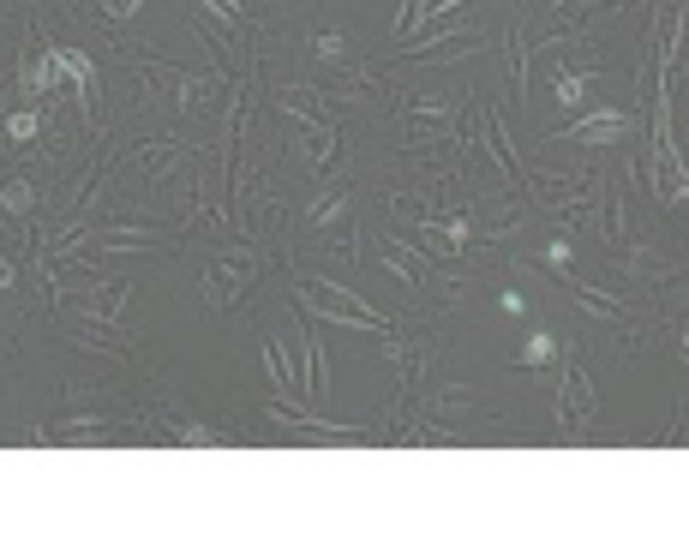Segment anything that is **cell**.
I'll use <instances>...</instances> for the list:
<instances>
[{"label": "cell", "mask_w": 689, "mask_h": 539, "mask_svg": "<svg viewBox=\"0 0 689 539\" xmlns=\"http://www.w3.org/2000/svg\"><path fill=\"white\" fill-rule=\"evenodd\" d=\"M300 306L318 312V318L354 324V330H390V318H384L378 306H366L354 288H336V282H306V288H300Z\"/></svg>", "instance_id": "cell-1"}, {"label": "cell", "mask_w": 689, "mask_h": 539, "mask_svg": "<svg viewBox=\"0 0 689 539\" xmlns=\"http://www.w3.org/2000/svg\"><path fill=\"white\" fill-rule=\"evenodd\" d=\"M60 84H72V48H42L30 66H24V78H18V90L24 96H60Z\"/></svg>", "instance_id": "cell-2"}, {"label": "cell", "mask_w": 689, "mask_h": 539, "mask_svg": "<svg viewBox=\"0 0 689 539\" xmlns=\"http://www.w3.org/2000/svg\"><path fill=\"white\" fill-rule=\"evenodd\" d=\"M594 408H600L594 378H588L582 366H570V372H564V384H558V420H564V426H588V420H594Z\"/></svg>", "instance_id": "cell-3"}, {"label": "cell", "mask_w": 689, "mask_h": 539, "mask_svg": "<svg viewBox=\"0 0 689 539\" xmlns=\"http://www.w3.org/2000/svg\"><path fill=\"white\" fill-rule=\"evenodd\" d=\"M612 138H630V114L624 108H606V114L576 120L570 132H558V144H612Z\"/></svg>", "instance_id": "cell-4"}, {"label": "cell", "mask_w": 689, "mask_h": 539, "mask_svg": "<svg viewBox=\"0 0 689 539\" xmlns=\"http://www.w3.org/2000/svg\"><path fill=\"white\" fill-rule=\"evenodd\" d=\"M420 246H432L438 258H456L468 246V216H450V222H426L420 228Z\"/></svg>", "instance_id": "cell-5"}, {"label": "cell", "mask_w": 689, "mask_h": 539, "mask_svg": "<svg viewBox=\"0 0 689 539\" xmlns=\"http://www.w3.org/2000/svg\"><path fill=\"white\" fill-rule=\"evenodd\" d=\"M378 258L402 276V288H426V270H420V258H414L402 240H384V246H378Z\"/></svg>", "instance_id": "cell-6"}, {"label": "cell", "mask_w": 689, "mask_h": 539, "mask_svg": "<svg viewBox=\"0 0 689 539\" xmlns=\"http://www.w3.org/2000/svg\"><path fill=\"white\" fill-rule=\"evenodd\" d=\"M588 90H594V78H588V72H564V78H558V102H564V108H582V102H588Z\"/></svg>", "instance_id": "cell-7"}, {"label": "cell", "mask_w": 689, "mask_h": 539, "mask_svg": "<svg viewBox=\"0 0 689 539\" xmlns=\"http://www.w3.org/2000/svg\"><path fill=\"white\" fill-rule=\"evenodd\" d=\"M0 204H6L12 216H24V210L36 204V192H30V180H6V186H0Z\"/></svg>", "instance_id": "cell-8"}, {"label": "cell", "mask_w": 689, "mask_h": 539, "mask_svg": "<svg viewBox=\"0 0 689 539\" xmlns=\"http://www.w3.org/2000/svg\"><path fill=\"white\" fill-rule=\"evenodd\" d=\"M552 354H558V342H552V336H528V348L516 354V366H546Z\"/></svg>", "instance_id": "cell-9"}, {"label": "cell", "mask_w": 689, "mask_h": 539, "mask_svg": "<svg viewBox=\"0 0 689 539\" xmlns=\"http://www.w3.org/2000/svg\"><path fill=\"white\" fill-rule=\"evenodd\" d=\"M342 48H348L342 30H318V36H312V54H318V60H342Z\"/></svg>", "instance_id": "cell-10"}, {"label": "cell", "mask_w": 689, "mask_h": 539, "mask_svg": "<svg viewBox=\"0 0 689 539\" xmlns=\"http://www.w3.org/2000/svg\"><path fill=\"white\" fill-rule=\"evenodd\" d=\"M6 138H18V144H24V138H36V114H30V108H24V114H12V120H6Z\"/></svg>", "instance_id": "cell-11"}, {"label": "cell", "mask_w": 689, "mask_h": 539, "mask_svg": "<svg viewBox=\"0 0 689 539\" xmlns=\"http://www.w3.org/2000/svg\"><path fill=\"white\" fill-rule=\"evenodd\" d=\"M174 438H180V444H198V450H210V444H216V432H210V426H180Z\"/></svg>", "instance_id": "cell-12"}, {"label": "cell", "mask_w": 689, "mask_h": 539, "mask_svg": "<svg viewBox=\"0 0 689 539\" xmlns=\"http://www.w3.org/2000/svg\"><path fill=\"white\" fill-rule=\"evenodd\" d=\"M138 6H144V0H102V12H108V18H132Z\"/></svg>", "instance_id": "cell-13"}, {"label": "cell", "mask_w": 689, "mask_h": 539, "mask_svg": "<svg viewBox=\"0 0 689 539\" xmlns=\"http://www.w3.org/2000/svg\"><path fill=\"white\" fill-rule=\"evenodd\" d=\"M546 258H552L558 270H570V240H552V246H546Z\"/></svg>", "instance_id": "cell-14"}, {"label": "cell", "mask_w": 689, "mask_h": 539, "mask_svg": "<svg viewBox=\"0 0 689 539\" xmlns=\"http://www.w3.org/2000/svg\"><path fill=\"white\" fill-rule=\"evenodd\" d=\"M462 0H420V18H438V12H456Z\"/></svg>", "instance_id": "cell-15"}, {"label": "cell", "mask_w": 689, "mask_h": 539, "mask_svg": "<svg viewBox=\"0 0 689 539\" xmlns=\"http://www.w3.org/2000/svg\"><path fill=\"white\" fill-rule=\"evenodd\" d=\"M204 6H210L216 18H240V0H204Z\"/></svg>", "instance_id": "cell-16"}, {"label": "cell", "mask_w": 689, "mask_h": 539, "mask_svg": "<svg viewBox=\"0 0 689 539\" xmlns=\"http://www.w3.org/2000/svg\"><path fill=\"white\" fill-rule=\"evenodd\" d=\"M6 288H12V264L0 258V294H6Z\"/></svg>", "instance_id": "cell-17"}]
</instances>
